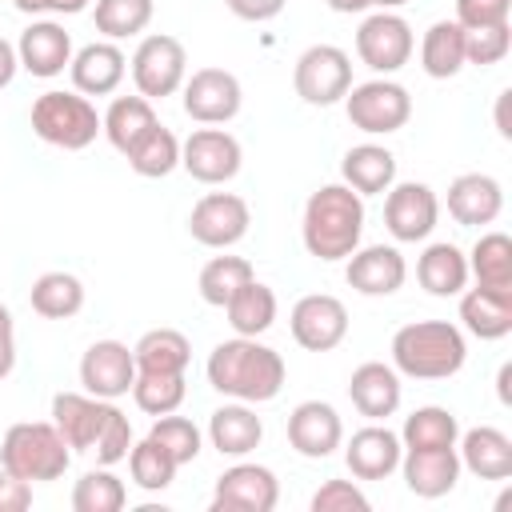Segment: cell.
Returning <instances> with one entry per match:
<instances>
[{
	"label": "cell",
	"mask_w": 512,
	"mask_h": 512,
	"mask_svg": "<svg viewBox=\"0 0 512 512\" xmlns=\"http://www.w3.org/2000/svg\"><path fill=\"white\" fill-rule=\"evenodd\" d=\"M344 112H348L352 128H360L368 136H388V132H400L408 124L412 96H408L404 84H396L388 76H376V80H364V84L348 88Z\"/></svg>",
	"instance_id": "6"
},
{
	"label": "cell",
	"mask_w": 512,
	"mask_h": 512,
	"mask_svg": "<svg viewBox=\"0 0 512 512\" xmlns=\"http://www.w3.org/2000/svg\"><path fill=\"white\" fill-rule=\"evenodd\" d=\"M400 396H404V384H400V372L392 364H380V360H364L352 376H348V400L360 416L368 420H388L396 408H400Z\"/></svg>",
	"instance_id": "23"
},
{
	"label": "cell",
	"mask_w": 512,
	"mask_h": 512,
	"mask_svg": "<svg viewBox=\"0 0 512 512\" xmlns=\"http://www.w3.org/2000/svg\"><path fill=\"white\" fill-rule=\"evenodd\" d=\"M504 212V188L488 172H464L448 184V216L464 228H484Z\"/></svg>",
	"instance_id": "22"
},
{
	"label": "cell",
	"mask_w": 512,
	"mask_h": 512,
	"mask_svg": "<svg viewBox=\"0 0 512 512\" xmlns=\"http://www.w3.org/2000/svg\"><path fill=\"white\" fill-rule=\"evenodd\" d=\"M208 384L220 392V396H232V400H244V404H268L280 396L284 388V356L268 344H260L256 336H232V340H220L212 352H208Z\"/></svg>",
	"instance_id": "1"
},
{
	"label": "cell",
	"mask_w": 512,
	"mask_h": 512,
	"mask_svg": "<svg viewBox=\"0 0 512 512\" xmlns=\"http://www.w3.org/2000/svg\"><path fill=\"white\" fill-rule=\"evenodd\" d=\"M456 436H460V424L440 404L416 408L400 428V444L404 448H456Z\"/></svg>",
	"instance_id": "37"
},
{
	"label": "cell",
	"mask_w": 512,
	"mask_h": 512,
	"mask_svg": "<svg viewBox=\"0 0 512 512\" xmlns=\"http://www.w3.org/2000/svg\"><path fill=\"white\" fill-rule=\"evenodd\" d=\"M188 80V52L176 36L152 32L136 44L132 52V84L144 100H164L176 96Z\"/></svg>",
	"instance_id": "7"
},
{
	"label": "cell",
	"mask_w": 512,
	"mask_h": 512,
	"mask_svg": "<svg viewBox=\"0 0 512 512\" xmlns=\"http://www.w3.org/2000/svg\"><path fill=\"white\" fill-rule=\"evenodd\" d=\"M400 4H408V0H372V8H388V12L400 8Z\"/></svg>",
	"instance_id": "57"
},
{
	"label": "cell",
	"mask_w": 512,
	"mask_h": 512,
	"mask_svg": "<svg viewBox=\"0 0 512 512\" xmlns=\"http://www.w3.org/2000/svg\"><path fill=\"white\" fill-rule=\"evenodd\" d=\"M416 280L428 296H460L468 288V256L452 240H436L420 252Z\"/></svg>",
	"instance_id": "31"
},
{
	"label": "cell",
	"mask_w": 512,
	"mask_h": 512,
	"mask_svg": "<svg viewBox=\"0 0 512 512\" xmlns=\"http://www.w3.org/2000/svg\"><path fill=\"white\" fill-rule=\"evenodd\" d=\"M332 12H344V16H352V12H368L372 8V0H324Z\"/></svg>",
	"instance_id": "55"
},
{
	"label": "cell",
	"mask_w": 512,
	"mask_h": 512,
	"mask_svg": "<svg viewBox=\"0 0 512 512\" xmlns=\"http://www.w3.org/2000/svg\"><path fill=\"white\" fill-rule=\"evenodd\" d=\"M508 12H512V0H456V24L460 28L504 24Z\"/></svg>",
	"instance_id": "48"
},
{
	"label": "cell",
	"mask_w": 512,
	"mask_h": 512,
	"mask_svg": "<svg viewBox=\"0 0 512 512\" xmlns=\"http://www.w3.org/2000/svg\"><path fill=\"white\" fill-rule=\"evenodd\" d=\"M440 220V200L424 180H400L388 188L384 196V224L392 232V240L400 244H416L428 240L432 228Z\"/></svg>",
	"instance_id": "13"
},
{
	"label": "cell",
	"mask_w": 512,
	"mask_h": 512,
	"mask_svg": "<svg viewBox=\"0 0 512 512\" xmlns=\"http://www.w3.org/2000/svg\"><path fill=\"white\" fill-rule=\"evenodd\" d=\"M228 12L236 20H248V24H264V20H276L284 12L288 0H224Z\"/></svg>",
	"instance_id": "50"
},
{
	"label": "cell",
	"mask_w": 512,
	"mask_h": 512,
	"mask_svg": "<svg viewBox=\"0 0 512 512\" xmlns=\"http://www.w3.org/2000/svg\"><path fill=\"white\" fill-rule=\"evenodd\" d=\"M464 28L456 20H436L420 40V68L432 80H452L464 68Z\"/></svg>",
	"instance_id": "32"
},
{
	"label": "cell",
	"mask_w": 512,
	"mask_h": 512,
	"mask_svg": "<svg viewBox=\"0 0 512 512\" xmlns=\"http://www.w3.org/2000/svg\"><path fill=\"white\" fill-rule=\"evenodd\" d=\"M244 88L228 68H196L184 80V112L196 124H228L240 116Z\"/></svg>",
	"instance_id": "12"
},
{
	"label": "cell",
	"mask_w": 512,
	"mask_h": 512,
	"mask_svg": "<svg viewBox=\"0 0 512 512\" xmlns=\"http://www.w3.org/2000/svg\"><path fill=\"white\" fill-rule=\"evenodd\" d=\"M148 436L176 460V464H192L196 456H200V448H204V436H200V428L188 420V416H176V412H168V416H156V424L148 428Z\"/></svg>",
	"instance_id": "44"
},
{
	"label": "cell",
	"mask_w": 512,
	"mask_h": 512,
	"mask_svg": "<svg viewBox=\"0 0 512 512\" xmlns=\"http://www.w3.org/2000/svg\"><path fill=\"white\" fill-rule=\"evenodd\" d=\"M224 312H228V324H232L236 336H264L276 324V292L260 280H248L224 304Z\"/></svg>",
	"instance_id": "35"
},
{
	"label": "cell",
	"mask_w": 512,
	"mask_h": 512,
	"mask_svg": "<svg viewBox=\"0 0 512 512\" xmlns=\"http://www.w3.org/2000/svg\"><path fill=\"white\" fill-rule=\"evenodd\" d=\"M456 440H460V448H456L460 468H468L472 476H480V480H508L512 476V440L500 428L480 424Z\"/></svg>",
	"instance_id": "27"
},
{
	"label": "cell",
	"mask_w": 512,
	"mask_h": 512,
	"mask_svg": "<svg viewBox=\"0 0 512 512\" xmlns=\"http://www.w3.org/2000/svg\"><path fill=\"white\" fill-rule=\"evenodd\" d=\"M400 456H404L400 432L384 428L380 420L352 432V440L344 444V464L356 480H388L400 468Z\"/></svg>",
	"instance_id": "18"
},
{
	"label": "cell",
	"mask_w": 512,
	"mask_h": 512,
	"mask_svg": "<svg viewBox=\"0 0 512 512\" xmlns=\"http://www.w3.org/2000/svg\"><path fill=\"white\" fill-rule=\"evenodd\" d=\"M32 508V484L0 468V512H24Z\"/></svg>",
	"instance_id": "49"
},
{
	"label": "cell",
	"mask_w": 512,
	"mask_h": 512,
	"mask_svg": "<svg viewBox=\"0 0 512 512\" xmlns=\"http://www.w3.org/2000/svg\"><path fill=\"white\" fill-rule=\"evenodd\" d=\"M368 496L352 480H324L312 492V512H368Z\"/></svg>",
	"instance_id": "47"
},
{
	"label": "cell",
	"mask_w": 512,
	"mask_h": 512,
	"mask_svg": "<svg viewBox=\"0 0 512 512\" xmlns=\"http://www.w3.org/2000/svg\"><path fill=\"white\" fill-rule=\"evenodd\" d=\"M72 84L76 92L84 96H112L128 72V60L124 52L112 44V40H96V44H84L80 52H72Z\"/></svg>",
	"instance_id": "24"
},
{
	"label": "cell",
	"mask_w": 512,
	"mask_h": 512,
	"mask_svg": "<svg viewBox=\"0 0 512 512\" xmlns=\"http://www.w3.org/2000/svg\"><path fill=\"white\" fill-rule=\"evenodd\" d=\"M12 368H16V324L8 304H0V380L12 376Z\"/></svg>",
	"instance_id": "52"
},
{
	"label": "cell",
	"mask_w": 512,
	"mask_h": 512,
	"mask_svg": "<svg viewBox=\"0 0 512 512\" xmlns=\"http://www.w3.org/2000/svg\"><path fill=\"white\" fill-rule=\"evenodd\" d=\"M508 380H512V364H504L500 368V376H496V392H500V404H508L512 396H508Z\"/></svg>",
	"instance_id": "56"
},
{
	"label": "cell",
	"mask_w": 512,
	"mask_h": 512,
	"mask_svg": "<svg viewBox=\"0 0 512 512\" xmlns=\"http://www.w3.org/2000/svg\"><path fill=\"white\" fill-rule=\"evenodd\" d=\"M244 164V148L232 132L204 124L180 144V168L200 184H228Z\"/></svg>",
	"instance_id": "11"
},
{
	"label": "cell",
	"mask_w": 512,
	"mask_h": 512,
	"mask_svg": "<svg viewBox=\"0 0 512 512\" xmlns=\"http://www.w3.org/2000/svg\"><path fill=\"white\" fill-rule=\"evenodd\" d=\"M364 236V196L352 192L344 180L340 184H320L308 204H304V220H300V240L308 248V256L336 264L348 260L360 248Z\"/></svg>",
	"instance_id": "2"
},
{
	"label": "cell",
	"mask_w": 512,
	"mask_h": 512,
	"mask_svg": "<svg viewBox=\"0 0 512 512\" xmlns=\"http://www.w3.org/2000/svg\"><path fill=\"white\" fill-rule=\"evenodd\" d=\"M512 52V24H484V28H464V60L476 68L500 64Z\"/></svg>",
	"instance_id": "46"
},
{
	"label": "cell",
	"mask_w": 512,
	"mask_h": 512,
	"mask_svg": "<svg viewBox=\"0 0 512 512\" xmlns=\"http://www.w3.org/2000/svg\"><path fill=\"white\" fill-rule=\"evenodd\" d=\"M16 72H20V60H16V44H8V40L0 36V88H8V84L16 80Z\"/></svg>",
	"instance_id": "53"
},
{
	"label": "cell",
	"mask_w": 512,
	"mask_h": 512,
	"mask_svg": "<svg viewBox=\"0 0 512 512\" xmlns=\"http://www.w3.org/2000/svg\"><path fill=\"white\" fill-rule=\"evenodd\" d=\"M20 12H28V16H76V12H84L92 0H12Z\"/></svg>",
	"instance_id": "51"
},
{
	"label": "cell",
	"mask_w": 512,
	"mask_h": 512,
	"mask_svg": "<svg viewBox=\"0 0 512 512\" xmlns=\"http://www.w3.org/2000/svg\"><path fill=\"white\" fill-rule=\"evenodd\" d=\"M288 328L304 352H332L348 336V308L328 292H308L292 304Z\"/></svg>",
	"instance_id": "14"
},
{
	"label": "cell",
	"mask_w": 512,
	"mask_h": 512,
	"mask_svg": "<svg viewBox=\"0 0 512 512\" xmlns=\"http://www.w3.org/2000/svg\"><path fill=\"white\" fill-rule=\"evenodd\" d=\"M68 464H72V448L64 444L52 420H20L0 440V468H8L28 484L60 480Z\"/></svg>",
	"instance_id": "4"
},
{
	"label": "cell",
	"mask_w": 512,
	"mask_h": 512,
	"mask_svg": "<svg viewBox=\"0 0 512 512\" xmlns=\"http://www.w3.org/2000/svg\"><path fill=\"white\" fill-rule=\"evenodd\" d=\"M248 280H256V272L244 256H212L200 268V300L212 308H224Z\"/></svg>",
	"instance_id": "38"
},
{
	"label": "cell",
	"mask_w": 512,
	"mask_h": 512,
	"mask_svg": "<svg viewBox=\"0 0 512 512\" xmlns=\"http://www.w3.org/2000/svg\"><path fill=\"white\" fill-rule=\"evenodd\" d=\"M292 88L304 104L312 108H328V104H340L352 88V60L344 48L336 44H312L296 56V68H292Z\"/></svg>",
	"instance_id": "8"
},
{
	"label": "cell",
	"mask_w": 512,
	"mask_h": 512,
	"mask_svg": "<svg viewBox=\"0 0 512 512\" xmlns=\"http://www.w3.org/2000/svg\"><path fill=\"white\" fill-rule=\"evenodd\" d=\"M508 100H512V92L504 88V92L496 96V132H500L504 140H512V124H508Z\"/></svg>",
	"instance_id": "54"
},
{
	"label": "cell",
	"mask_w": 512,
	"mask_h": 512,
	"mask_svg": "<svg viewBox=\"0 0 512 512\" xmlns=\"http://www.w3.org/2000/svg\"><path fill=\"white\" fill-rule=\"evenodd\" d=\"M280 500V480L264 464H232L220 472L212 492V512H272Z\"/></svg>",
	"instance_id": "15"
},
{
	"label": "cell",
	"mask_w": 512,
	"mask_h": 512,
	"mask_svg": "<svg viewBox=\"0 0 512 512\" xmlns=\"http://www.w3.org/2000/svg\"><path fill=\"white\" fill-rule=\"evenodd\" d=\"M32 312H40L44 320H72L84 308V284L72 272H44L32 280Z\"/></svg>",
	"instance_id": "34"
},
{
	"label": "cell",
	"mask_w": 512,
	"mask_h": 512,
	"mask_svg": "<svg viewBox=\"0 0 512 512\" xmlns=\"http://www.w3.org/2000/svg\"><path fill=\"white\" fill-rule=\"evenodd\" d=\"M104 412H108V400L88 396V392H56L52 396V424L72 452H92Z\"/></svg>",
	"instance_id": "25"
},
{
	"label": "cell",
	"mask_w": 512,
	"mask_h": 512,
	"mask_svg": "<svg viewBox=\"0 0 512 512\" xmlns=\"http://www.w3.org/2000/svg\"><path fill=\"white\" fill-rule=\"evenodd\" d=\"M288 444L304 460H324L344 444V420L328 400H304L288 412Z\"/></svg>",
	"instance_id": "17"
},
{
	"label": "cell",
	"mask_w": 512,
	"mask_h": 512,
	"mask_svg": "<svg viewBox=\"0 0 512 512\" xmlns=\"http://www.w3.org/2000/svg\"><path fill=\"white\" fill-rule=\"evenodd\" d=\"M400 472L412 496L420 500H440L456 488L460 480V456L456 448H404L400 456Z\"/></svg>",
	"instance_id": "20"
},
{
	"label": "cell",
	"mask_w": 512,
	"mask_h": 512,
	"mask_svg": "<svg viewBox=\"0 0 512 512\" xmlns=\"http://www.w3.org/2000/svg\"><path fill=\"white\" fill-rule=\"evenodd\" d=\"M340 176L360 196H384L396 184V156L384 144H356L344 152Z\"/></svg>",
	"instance_id": "30"
},
{
	"label": "cell",
	"mask_w": 512,
	"mask_h": 512,
	"mask_svg": "<svg viewBox=\"0 0 512 512\" xmlns=\"http://www.w3.org/2000/svg\"><path fill=\"white\" fill-rule=\"evenodd\" d=\"M132 380H136V356L120 340H96L80 356V384L88 396L120 400L132 392Z\"/></svg>",
	"instance_id": "16"
},
{
	"label": "cell",
	"mask_w": 512,
	"mask_h": 512,
	"mask_svg": "<svg viewBox=\"0 0 512 512\" xmlns=\"http://www.w3.org/2000/svg\"><path fill=\"white\" fill-rule=\"evenodd\" d=\"M248 224H252V212H248V200L236 196V192H208L192 204L188 212V236L204 248H232L248 236Z\"/></svg>",
	"instance_id": "10"
},
{
	"label": "cell",
	"mask_w": 512,
	"mask_h": 512,
	"mask_svg": "<svg viewBox=\"0 0 512 512\" xmlns=\"http://www.w3.org/2000/svg\"><path fill=\"white\" fill-rule=\"evenodd\" d=\"M28 120L44 144L64 152H80L100 136V112L84 92H60V88L40 92L32 100Z\"/></svg>",
	"instance_id": "5"
},
{
	"label": "cell",
	"mask_w": 512,
	"mask_h": 512,
	"mask_svg": "<svg viewBox=\"0 0 512 512\" xmlns=\"http://www.w3.org/2000/svg\"><path fill=\"white\" fill-rule=\"evenodd\" d=\"M412 48H416L412 24H408L400 12L380 8V12L364 16V24L356 28V56H360L376 76L400 72V68L412 60Z\"/></svg>",
	"instance_id": "9"
},
{
	"label": "cell",
	"mask_w": 512,
	"mask_h": 512,
	"mask_svg": "<svg viewBox=\"0 0 512 512\" xmlns=\"http://www.w3.org/2000/svg\"><path fill=\"white\" fill-rule=\"evenodd\" d=\"M344 280L360 296H392L408 280V264H404L400 248H392V244H368V248H356L348 256Z\"/></svg>",
	"instance_id": "21"
},
{
	"label": "cell",
	"mask_w": 512,
	"mask_h": 512,
	"mask_svg": "<svg viewBox=\"0 0 512 512\" xmlns=\"http://www.w3.org/2000/svg\"><path fill=\"white\" fill-rule=\"evenodd\" d=\"M128 504V488L112 468H92L72 488V512H120Z\"/></svg>",
	"instance_id": "40"
},
{
	"label": "cell",
	"mask_w": 512,
	"mask_h": 512,
	"mask_svg": "<svg viewBox=\"0 0 512 512\" xmlns=\"http://www.w3.org/2000/svg\"><path fill=\"white\" fill-rule=\"evenodd\" d=\"M460 320L476 340H504L512 332V288H464Z\"/></svg>",
	"instance_id": "26"
},
{
	"label": "cell",
	"mask_w": 512,
	"mask_h": 512,
	"mask_svg": "<svg viewBox=\"0 0 512 512\" xmlns=\"http://www.w3.org/2000/svg\"><path fill=\"white\" fill-rule=\"evenodd\" d=\"M184 396H188L184 372H136V380H132V400L148 416L176 412L184 404Z\"/></svg>",
	"instance_id": "39"
},
{
	"label": "cell",
	"mask_w": 512,
	"mask_h": 512,
	"mask_svg": "<svg viewBox=\"0 0 512 512\" xmlns=\"http://www.w3.org/2000/svg\"><path fill=\"white\" fill-rule=\"evenodd\" d=\"M176 468H180V464H176L152 436H144L140 444L128 448V472H132V484L144 488V492H164V488L176 480Z\"/></svg>",
	"instance_id": "43"
},
{
	"label": "cell",
	"mask_w": 512,
	"mask_h": 512,
	"mask_svg": "<svg viewBox=\"0 0 512 512\" xmlns=\"http://www.w3.org/2000/svg\"><path fill=\"white\" fill-rule=\"evenodd\" d=\"M136 372H188L192 344L176 328H152L132 344Z\"/></svg>",
	"instance_id": "33"
},
{
	"label": "cell",
	"mask_w": 512,
	"mask_h": 512,
	"mask_svg": "<svg viewBox=\"0 0 512 512\" xmlns=\"http://www.w3.org/2000/svg\"><path fill=\"white\" fill-rule=\"evenodd\" d=\"M16 60L28 76L52 80L72 64V36L56 20H32L16 40Z\"/></svg>",
	"instance_id": "19"
},
{
	"label": "cell",
	"mask_w": 512,
	"mask_h": 512,
	"mask_svg": "<svg viewBox=\"0 0 512 512\" xmlns=\"http://www.w3.org/2000/svg\"><path fill=\"white\" fill-rule=\"evenodd\" d=\"M132 444H136V440H132V424H128V416L108 400V412H104L100 432H96V440H92V456H96V464L112 468V464L128 460V448H132Z\"/></svg>",
	"instance_id": "45"
},
{
	"label": "cell",
	"mask_w": 512,
	"mask_h": 512,
	"mask_svg": "<svg viewBox=\"0 0 512 512\" xmlns=\"http://www.w3.org/2000/svg\"><path fill=\"white\" fill-rule=\"evenodd\" d=\"M152 12H156L152 0H96L92 20H96L100 36L128 40V36H140L152 24Z\"/></svg>",
	"instance_id": "41"
},
{
	"label": "cell",
	"mask_w": 512,
	"mask_h": 512,
	"mask_svg": "<svg viewBox=\"0 0 512 512\" xmlns=\"http://www.w3.org/2000/svg\"><path fill=\"white\" fill-rule=\"evenodd\" d=\"M464 332L448 320H412L392 336V368L412 380H448L464 368Z\"/></svg>",
	"instance_id": "3"
},
{
	"label": "cell",
	"mask_w": 512,
	"mask_h": 512,
	"mask_svg": "<svg viewBox=\"0 0 512 512\" xmlns=\"http://www.w3.org/2000/svg\"><path fill=\"white\" fill-rule=\"evenodd\" d=\"M208 440L220 456H248L252 448H260L264 440V424L260 416L252 412V404L244 400H232V404H220L212 416H208Z\"/></svg>",
	"instance_id": "28"
},
{
	"label": "cell",
	"mask_w": 512,
	"mask_h": 512,
	"mask_svg": "<svg viewBox=\"0 0 512 512\" xmlns=\"http://www.w3.org/2000/svg\"><path fill=\"white\" fill-rule=\"evenodd\" d=\"M128 168L144 180H160L168 176L172 168H180V140L176 132H168L164 124H156L132 152H128Z\"/></svg>",
	"instance_id": "42"
},
{
	"label": "cell",
	"mask_w": 512,
	"mask_h": 512,
	"mask_svg": "<svg viewBox=\"0 0 512 512\" xmlns=\"http://www.w3.org/2000/svg\"><path fill=\"white\" fill-rule=\"evenodd\" d=\"M468 276H476L480 288H512V240L484 232L468 252Z\"/></svg>",
	"instance_id": "36"
},
{
	"label": "cell",
	"mask_w": 512,
	"mask_h": 512,
	"mask_svg": "<svg viewBox=\"0 0 512 512\" xmlns=\"http://www.w3.org/2000/svg\"><path fill=\"white\" fill-rule=\"evenodd\" d=\"M156 124H160V120H156V108H152V100H144L140 92H136V96H116V100L108 104V112L100 116V132L108 136V144H112L120 156H128Z\"/></svg>",
	"instance_id": "29"
}]
</instances>
